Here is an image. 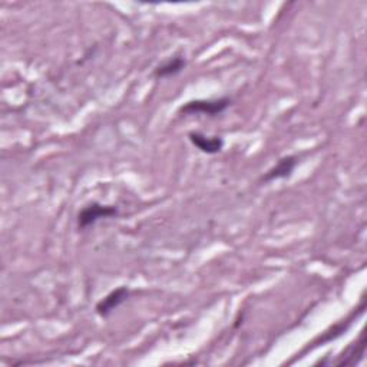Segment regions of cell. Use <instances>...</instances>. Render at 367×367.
<instances>
[{
    "label": "cell",
    "instance_id": "obj_1",
    "mask_svg": "<svg viewBox=\"0 0 367 367\" xmlns=\"http://www.w3.org/2000/svg\"><path fill=\"white\" fill-rule=\"evenodd\" d=\"M231 105L230 98H219V99H196L189 101L180 106V115H207L217 117L225 112Z\"/></svg>",
    "mask_w": 367,
    "mask_h": 367
},
{
    "label": "cell",
    "instance_id": "obj_2",
    "mask_svg": "<svg viewBox=\"0 0 367 367\" xmlns=\"http://www.w3.org/2000/svg\"><path fill=\"white\" fill-rule=\"evenodd\" d=\"M118 207L117 205H106L101 203H89L85 205L79 214H78V228L85 230L88 227L95 225L101 220L114 219L118 215Z\"/></svg>",
    "mask_w": 367,
    "mask_h": 367
},
{
    "label": "cell",
    "instance_id": "obj_3",
    "mask_svg": "<svg viewBox=\"0 0 367 367\" xmlns=\"http://www.w3.org/2000/svg\"><path fill=\"white\" fill-rule=\"evenodd\" d=\"M129 294H131V290H129L126 286H121L112 290L110 294H106L96 303L95 306L96 314L102 318L108 317L114 310H117L121 305L125 303V301L129 298Z\"/></svg>",
    "mask_w": 367,
    "mask_h": 367
},
{
    "label": "cell",
    "instance_id": "obj_4",
    "mask_svg": "<svg viewBox=\"0 0 367 367\" xmlns=\"http://www.w3.org/2000/svg\"><path fill=\"white\" fill-rule=\"evenodd\" d=\"M298 164V158L296 155H287L280 158L278 162L271 167L266 174L262 177V182H274L278 180H286L293 176V172Z\"/></svg>",
    "mask_w": 367,
    "mask_h": 367
},
{
    "label": "cell",
    "instance_id": "obj_5",
    "mask_svg": "<svg viewBox=\"0 0 367 367\" xmlns=\"http://www.w3.org/2000/svg\"><path fill=\"white\" fill-rule=\"evenodd\" d=\"M188 139L194 146L207 155L219 154L224 148V139L221 137H207L201 133H189Z\"/></svg>",
    "mask_w": 367,
    "mask_h": 367
},
{
    "label": "cell",
    "instance_id": "obj_6",
    "mask_svg": "<svg viewBox=\"0 0 367 367\" xmlns=\"http://www.w3.org/2000/svg\"><path fill=\"white\" fill-rule=\"evenodd\" d=\"M187 67V60L181 55L171 56L169 59L164 60L161 65L154 69V76L157 79H165L180 75Z\"/></svg>",
    "mask_w": 367,
    "mask_h": 367
},
{
    "label": "cell",
    "instance_id": "obj_7",
    "mask_svg": "<svg viewBox=\"0 0 367 367\" xmlns=\"http://www.w3.org/2000/svg\"><path fill=\"white\" fill-rule=\"evenodd\" d=\"M364 349H366V340H364V334H361L359 341L353 343L349 349L344 350L343 356H339L336 364H344V366L356 364L359 360H361L364 355Z\"/></svg>",
    "mask_w": 367,
    "mask_h": 367
}]
</instances>
